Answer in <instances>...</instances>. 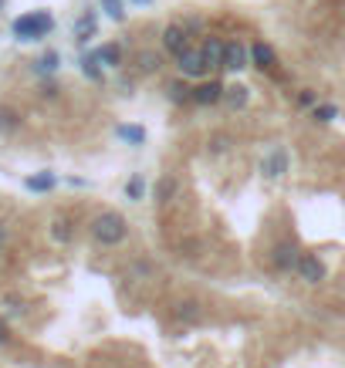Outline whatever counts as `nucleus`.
I'll return each mask as SVG.
<instances>
[{
	"instance_id": "f257e3e1",
	"label": "nucleus",
	"mask_w": 345,
	"mask_h": 368,
	"mask_svg": "<svg viewBox=\"0 0 345 368\" xmlns=\"http://www.w3.org/2000/svg\"><path fill=\"white\" fill-rule=\"evenodd\" d=\"M129 234V223H126V216L115 210H106L99 213L95 220H92V237L99 240L102 247H115V243H122Z\"/></svg>"
},
{
	"instance_id": "f03ea898",
	"label": "nucleus",
	"mask_w": 345,
	"mask_h": 368,
	"mask_svg": "<svg viewBox=\"0 0 345 368\" xmlns=\"http://www.w3.org/2000/svg\"><path fill=\"white\" fill-rule=\"evenodd\" d=\"M51 27L54 21L48 10H34V14H24V17L14 21V37L17 41H41V37L51 34Z\"/></svg>"
},
{
	"instance_id": "7ed1b4c3",
	"label": "nucleus",
	"mask_w": 345,
	"mask_h": 368,
	"mask_svg": "<svg viewBox=\"0 0 345 368\" xmlns=\"http://www.w3.org/2000/svg\"><path fill=\"white\" fill-rule=\"evenodd\" d=\"M176 64L186 78H203L207 75V61H203V51L200 48H186V51L176 54Z\"/></svg>"
},
{
	"instance_id": "20e7f679",
	"label": "nucleus",
	"mask_w": 345,
	"mask_h": 368,
	"mask_svg": "<svg viewBox=\"0 0 345 368\" xmlns=\"http://www.w3.org/2000/svg\"><path fill=\"white\" fill-rule=\"evenodd\" d=\"M247 64H251V48H247L244 41L224 44V68H227V71H244Z\"/></svg>"
},
{
	"instance_id": "39448f33",
	"label": "nucleus",
	"mask_w": 345,
	"mask_h": 368,
	"mask_svg": "<svg viewBox=\"0 0 345 368\" xmlns=\"http://www.w3.org/2000/svg\"><path fill=\"white\" fill-rule=\"evenodd\" d=\"M298 277L305 281V284H321L325 281V263L319 257H312V254H301V261H298Z\"/></svg>"
},
{
	"instance_id": "423d86ee",
	"label": "nucleus",
	"mask_w": 345,
	"mask_h": 368,
	"mask_svg": "<svg viewBox=\"0 0 345 368\" xmlns=\"http://www.w3.org/2000/svg\"><path fill=\"white\" fill-rule=\"evenodd\" d=\"M162 48H166L169 54L186 51V48H190V30L180 27V24H169L166 30H162Z\"/></svg>"
},
{
	"instance_id": "0eeeda50",
	"label": "nucleus",
	"mask_w": 345,
	"mask_h": 368,
	"mask_svg": "<svg viewBox=\"0 0 345 368\" xmlns=\"http://www.w3.org/2000/svg\"><path fill=\"white\" fill-rule=\"evenodd\" d=\"M298 261H301V254H298L294 243H278V247L271 250V263H274L278 270H294Z\"/></svg>"
},
{
	"instance_id": "6e6552de",
	"label": "nucleus",
	"mask_w": 345,
	"mask_h": 368,
	"mask_svg": "<svg viewBox=\"0 0 345 368\" xmlns=\"http://www.w3.org/2000/svg\"><path fill=\"white\" fill-rule=\"evenodd\" d=\"M251 61H254V68H261V71H278V54H274V48L264 44V41L251 44Z\"/></svg>"
},
{
	"instance_id": "1a4fd4ad",
	"label": "nucleus",
	"mask_w": 345,
	"mask_h": 368,
	"mask_svg": "<svg viewBox=\"0 0 345 368\" xmlns=\"http://www.w3.org/2000/svg\"><path fill=\"white\" fill-rule=\"evenodd\" d=\"M193 102L196 105H217V102H224V85L220 81H203L200 88H193Z\"/></svg>"
},
{
	"instance_id": "9d476101",
	"label": "nucleus",
	"mask_w": 345,
	"mask_h": 368,
	"mask_svg": "<svg viewBox=\"0 0 345 368\" xmlns=\"http://www.w3.org/2000/svg\"><path fill=\"white\" fill-rule=\"evenodd\" d=\"M200 51H203V61H207V71L224 68V41H220V37H207Z\"/></svg>"
},
{
	"instance_id": "9b49d317",
	"label": "nucleus",
	"mask_w": 345,
	"mask_h": 368,
	"mask_svg": "<svg viewBox=\"0 0 345 368\" xmlns=\"http://www.w3.org/2000/svg\"><path fill=\"white\" fill-rule=\"evenodd\" d=\"M261 173H264L267 179H278V176H285L288 173V156L281 152V149H274L271 156L261 162Z\"/></svg>"
},
{
	"instance_id": "f8f14e48",
	"label": "nucleus",
	"mask_w": 345,
	"mask_h": 368,
	"mask_svg": "<svg viewBox=\"0 0 345 368\" xmlns=\"http://www.w3.org/2000/svg\"><path fill=\"white\" fill-rule=\"evenodd\" d=\"M251 98V88L247 85H224V102L230 108H244Z\"/></svg>"
},
{
	"instance_id": "ddd939ff",
	"label": "nucleus",
	"mask_w": 345,
	"mask_h": 368,
	"mask_svg": "<svg viewBox=\"0 0 345 368\" xmlns=\"http://www.w3.org/2000/svg\"><path fill=\"white\" fill-rule=\"evenodd\" d=\"M75 37H78L81 44L95 37V14H92V10H88V14H81V17H78V24H75Z\"/></svg>"
},
{
	"instance_id": "4468645a",
	"label": "nucleus",
	"mask_w": 345,
	"mask_h": 368,
	"mask_svg": "<svg viewBox=\"0 0 345 368\" xmlns=\"http://www.w3.org/2000/svg\"><path fill=\"white\" fill-rule=\"evenodd\" d=\"M95 58H99L102 64H108V68H119V64H122V48H119V44H102V48L95 51Z\"/></svg>"
},
{
	"instance_id": "2eb2a0df",
	"label": "nucleus",
	"mask_w": 345,
	"mask_h": 368,
	"mask_svg": "<svg viewBox=\"0 0 345 368\" xmlns=\"http://www.w3.org/2000/svg\"><path fill=\"white\" fill-rule=\"evenodd\" d=\"M176 179L173 176H162L160 183H156V203H169V200H176Z\"/></svg>"
},
{
	"instance_id": "dca6fc26",
	"label": "nucleus",
	"mask_w": 345,
	"mask_h": 368,
	"mask_svg": "<svg viewBox=\"0 0 345 368\" xmlns=\"http://www.w3.org/2000/svg\"><path fill=\"white\" fill-rule=\"evenodd\" d=\"M119 139H126V142H133V146H142L146 142V129L142 125H119Z\"/></svg>"
},
{
	"instance_id": "f3484780",
	"label": "nucleus",
	"mask_w": 345,
	"mask_h": 368,
	"mask_svg": "<svg viewBox=\"0 0 345 368\" xmlns=\"http://www.w3.org/2000/svg\"><path fill=\"white\" fill-rule=\"evenodd\" d=\"M27 189H34V193H48V189H54V176L51 173H37V176L27 179Z\"/></svg>"
},
{
	"instance_id": "a211bd4d",
	"label": "nucleus",
	"mask_w": 345,
	"mask_h": 368,
	"mask_svg": "<svg viewBox=\"0 0 345 368\" xmlns=\"http://www.w3.org/2000/svg\"><path fill=\"white\" fill-rule=\"evenodd\" d=\"M99 64H102V61H99L95 54H85V58H81V71L92 81H102V68H99Z\"/></svg>"
},
{
	"instance_id": "6ab92c4d",
	"label": "nucleus",
	"mask_w": 345,
	"mask_h": 368,
	"mask_svg": "<svg viewBox=\"0 0 345 368\" xmlns=\"http://www.w3.org/2000/svg\"><path fill=\"white\" fill-rule=\"evenodd\" d=\"M169 98H173V102H190V98H193V91L186 88L183 81H173V85H169Z\"/></svg>"
},
{
	"instance_id": "aec40b11",
	"label": "nucleus",
	"mask_w": 345,
	"mask_h": 368,
	"mask_svg": "<svg viewBox=\"0 0 345 368\" xmlns=\"http://www.w3.org/2000/svg\"><path fill=\"white\" fill-rule=\"evenodd\" d=\"M54 68H58V54H54V51H48V54H41V58H37V71H41V75H51Z\"/></svg>"
},
{
	"instance_id": "412c9836",
	"label": "nucleus",
	"mask_w": 345,
	"mask_h": 368,
	"mask_svg": "<svg viewBox=\"0 0 345 368\" xmlns=\"http://www.w3.org/2000/svg\"><path fill=\"white\" fill-rule=\"evenodd\" d=\"M142 193H146V183H142V176H133V179L126 183V196H129V200H142Z\"/></svg>"
},
{
	"instance_id": "4be33fe9",
	"label": "nucleus",
	"mask_w": 345,
	"mask_h": 368,
	"mask_svg": "<svg viewBox=\"0 0 345 368\" xmlns=\"http://www.w3.org/2000/svg\"><path fill=\"white\" fill-rule=\"evenodd\" d=\"M102 7H106V14L112 21H122L126 17V7H122V0H102Z\"/></svg>"
},
{
	"instance_id": "5701e85b",
	"label": "nucleus",
	"mask_w": 345,
	"mask_h": 368,
	"mask_svg": "<svg viewBox=\"0 0 345 368\" xmlns=\"http://www.w3.org/2000/svg\"><path fill=\"white\" fill-rule=\"evenodd\" d=\"M176 315L186 317V321H196V317H200V308H196L193 301H186V304H180V308H176Z\"/></svg>"
},
{
	"instance_id": "b1692460",
	"label": "nucleus",
	"mask_w": 345,
	"mask_h": 368,
	"mask_svg": "<svg viewBox=\"0 0 345 368\" xmlns=\"http://www.w3.org/2000/svg\"><path fill=\"white\" fill-rule=\"evenodd\" d=\"M335 115H339L335 105H315V119H319V122H332Z\"/></svg>"
},
{
	"instance_id": "393cba45",
	"label": "nucleus",
	"mask_w": 345,
	"mask_h": 368,
	"mask_svg": "<svg viewBox=\"0 0 345 368\" xmlns=\"http://www.w3.org/2000/svg\"><path fill=\"white\" fill-rule=\"evenodd\" d=\"M139 64H142V71H153V68H160V58L156 54H139Z\"/></svg>"
},
{
	"instance_id": "a878e982",
	"label": "nucleus",
	"mask_w": 345,
	"mask_h": 368,
	"mask_svg": "<svg viewBox=\"0 0 345 368\" xmlns=\"http://www.w3.org/2000/svg\"><path fill=\"white\" fill-rule=\"evenodd\" d=\"M54 240H61V243H65V240H71V230H68V223H65V220H58V223H54Z\"/></svg>"
},
{
	"instance_id": "bb28decb",
	"label": "nucleus",
	"mask_w": 345,
	"mask_h": 368,
	"mask_svg": "<svg viewBox=\"0 0 345 368\" xmlns=\"http://www.w3.org/2000/svg\"><path fill=\"white\" fill-rule=\"evenodd\" d=\"M10 342V328H7V321H0V344Z\"/></svg>"
},
{
	"instance_id": "cd10ccee",
	"label": "nucleus",
	"mask_w": 345,
	"mask_h": 368,
	"mask_svg": "<svg viewBox=\"0 0 345 368\" xmlns=\"http://www.w3.org/2000/svg\"><path fill=\"white\" fill-rule=\"evenodd\" d=\"M298 102H301V105H312V102H315V95H312V91H301V98H298Z\"/></svg>"
},
{
	"instance_id": "c85d7f7f",
	"label": "nucleus",
	"mask_w": 345,
	"mask_h": 368,
	"mask_svg": "<svg viewBox=\"0 0 345 368\" xmlns=\"http://www.w3.org/2000/svg\"><path fill=\"white\" fill-rule=\"evenodd\" d=\"M7 240H10V234H7V227H0V250L7 247Z\"/></svg>"
},
{
	"instance_id": "c756f323",
	"label": "nucleus",
	"mask_w": 345,
	"mask_h": 368,
	"mask_svg": "<svg viewBox=\"0 0 345 368\" xmlns=\"http://www.w3.org/2000/svg\"><path fill=\"white\" fill-rule=\"evenodd\" d=\"M129 3H139V7H146V3H153V0H129Z\"/></svg>"
},
{
	"instance_id": "7c9ffc66",
	"label": "nucleus",
	"mask_w": 345,
	"mask_h": 368,
	"mask_svg": "<svg viewBox=\"0 0 345 368\" xmlns=\"http://www.w3.org/2000/svg\"><path fill=\"white\" fill-rule=\"evenodd\" d=\"M0 3H3V0H0Z\"/></svg>"
}]
</instances>
